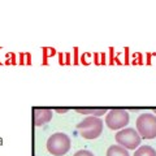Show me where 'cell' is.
<instances>
[{
	"mask_svg": "<svg viewBox=\"0 0 156 156\" xmlns=\"http://www.w3.org/2000/svg\"><path fill=\"white\" fill-rule=\"evenodd\" d=\"M103 128H104L103 120L100 117H94V116H87L85 120H82L77 125V129L80 130L81 136H83L85 139H96L103 133Z\"/></svg>",
	"mask_w": 156,
	"mask_h": 156,
	"instance_id": "1",
	"label": "cell"
},
{
	"mask_svg": "<svg viewBox=\"0 0 156 156\" xmlns=\"http://www.w3.org/2000/svg\"><path fill=\"white\" fill-rule=\"evenodd\" d=\"M47 151L53 156H62L70 150V138L65 133H55L47 139Z\"/></svg>",
	"mask_w": 156,
	"mask_h": 156,
	"instance_id": "2",
	"label": "cell"
},
{
	"mask_svg": "<svg viewBox=\"0 0 156 156\" xmlns=\"http://www.w3.org/2000/svg\"><path fill=\"white\" fill-rule=\"evenodd\" d=\"M136 131L143 139L156 138V116L154 113H142L136 119Z\"/></svg>",
	"mask_w": 156,
	"mask_h": 156,
	"instance_id": "3",
	"label": "cell"
},
{
	"mask_svg": "<svg viewBox=\"0 0 156 156\" xmlns=\"http://www.w3.org/2000/svg\"><path fill=\"white\" fill-rule=\"evenodd\" d=\"M116 142L125 150H136L142 142V138L135 129L124 128L116 133Z\"/></svg>",
	"mask_w": 156,
	"mask_h": 156,
	"instance_id": "4",
	"label": "cell"
},
{
	"mask_svg": "<svg viewBox=\"0 0 156 156\" xmlns=\"http://www.w3.org/2000/svg\"><path fill=\"white\" fill-rule=\"evenodd\" d=\"M130 117L128 111L124 108H112L107 112L105 125L111 130H121L129 124Z\"/></svg>",
	"mask_w": 156,
	"mask_h": 156,
	"instance_id": "5",
	"label": "cell"
},
{
	"mask_svg": "<svg viewBox=\"0 0 156 156\" xmlns=\"http://www.w3.org/2000/svg\"><path fill=\"white\" fill-rule=\"evenodd\" d=\"M51 120H52V108H46V107L34 108V125L35 126L46 125Z\"/></svg>",
	"mask_w": 156,
	"mask_h": 156,
	"instance_id": "6",
	"label": "cell"
},
{
	"mask_svg": "<svg viewBox=\"0 0 156 156\" xmlns=\"http://www.w3.org/2000/svg\"><path fill=\"white\" fill-rule=\"evenodd\" d=\"M78 113H83L87 116H94V117H100L108 112V108H74Z\"/></svg>",
	"mask_w": 156,
	"mask_h": 156,
	"instance_id": "7",
	"label": "cell"
},
{
	"mask_svg": "<svg viewBox=\"0 0 156 156\" xmlns=\"http://www.w3.org/2000/svg\"><path fill=\"white\" fill-rule=\"evenodd\" d=\"M107 156H130L129 151L119 144H112L107 150Z\"/></svg>",
	"mask_w": 156,
	"mask_h": 156,
	"instance_id": "8",
	"label": "cell"
},
{
	"mask_svg": "<svg viewBox=\"0 0 156 156\" xmlns=\"http://www.w3.org/2000/svg\"><path fill=\"white\" fill-rule=\"evenodd\" d=\"M134 156H156V151L151 146H140L134 151Z\"/></svg>",
	"mask_w": 156,
	"mask_h": 156,
	"instance_id": "9",
	"label": "cell"
},
{
	"mask_svg": "<svg viewBox=\"0 0 156 156\" xmlns=\"http://www.w3.org/2000/svg\"><path fill=\"white\" fill-rule=\"evenodd\" d=\"M73 156H95V155L89 150H80V151H77Z\"/></svg>",
	"mask_w": 156,
	"mask_h": 156,
	"instance_id": "10",
	"label": "cell"
},
{
	"mask_svg": "<svg viewBox=\"0 0 156 156\" xmlns=\"http://www.w3.org/2000/svg\"><path fill=\"white\" fill-rule=\"evenodd\" d=\"M53 109H55L57 113H66V112L69 111V108H53Z\"/></svg>",
	"mask_w": 156,
	"mask_h": 156,
	"instance_id": "11",
	"label": "cell"
},
{
	"mask_svg": "<svg viewBox=\"0 0 156 156\" xmlns=\"http://www.w3.org/2000/svg\"><path fill=\"white\" fill-rule=\"evenodd\" d=\"M62 53H58V57H60V64H62V62H64V60H62Z\"/></svg>",
	"mask_w": 156,
	"mask_h": 156,
	"instance_id": "12",
	"label": "cell"
},
{
	"mask_svg": "<svg viewBox=\"0 0 156 156\" xmlns=\"http://www.w3.org/2000/svg\"><path fill=\"white\" fill-rule=\"evenodd\" d=\"M152 111H154V115H155V116H156V108H154V109H152Z\"/></svg>",
	"mask_w": 156,
	"mask_h": 156,
	"instance_id": "13",
	"label": "cell"
}]
</instances>
